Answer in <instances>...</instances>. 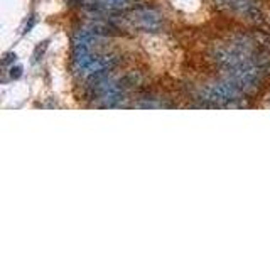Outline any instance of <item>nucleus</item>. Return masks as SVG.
<instances>
[{
	"mask_svg": "<svg viewBox=\"0 0 270 253\" xmlns=\"http://www.w3.org/2000/svg\"><path fill=\"white\" fill-rule=\"evenodd\" d=\"M130 20L134 22L137 27L144 29V31H151V32H155L162 27V17H160L159 12L155 10H151V9H138L135 10L130 17Z\"/></svg>",
	"mask_w": 270,
	"mask_h": 253,
	"instance_id": "obj_2",
	"label": "nucleus"
},
{
	"mask_svg": "<svg viewBox=\"0 0 270 253\" xmlns=\"http://www.w3.org/2000/svg\"><path fill=\"white\" fill-rule=\"evenodd\" d=\"M46 47H47V42L42 44V47L39 46L38 49H36V53H34V61H38V59H39V54H42V53H44V49H46Z\"/></svg>",
	"mask_w": 270,
	"mask_h": 253,
	"instance_id": "obj_5",
	"label": "nucleus"
},
{
	"mask_svg": "<svg viewBox=\"0 0 270 253\" xmlns=\"http://www.w3.org/2000/svg\"><path fill=\"white\" fill-rule=\"evenodd\" d=\"M221 3H226V7L240 14H245V16H251L257 10L255 0H221Z\"/></svg>",
	"mask_w": 270,
	"mask_h": 253,
	"instance_id": "obj_3",
	"label": "nucleus"
},
{
	"mask_svg": "<svg viewBox=\"0 0 270 253\" xmlns=\"http://www.w3.org/2000/svg\"><path fill=\"white\" fill-rule=\"evenodd\" d=\"M16 53H10V54H7V56H5V59H3V63H5V64H9L10 63V61H12V59H16Z\"/></svg>",
	"mask_w": 270,
	"mask_h": 253,
	"instance_id": "obj_6",
	"label": "nucleus"
},
{
	"mask_svg": "<svg viewBox=\"0 0 270 253\" xmlns=\"http://www.w3.org/2000/svg\"><path fill=\"white\" fill-rule=\"evenodd\" d=\"M201 95L204 100H208V101L223 103V101L236 100V97H238V86L233 81L208 84V86H204L201 90Z\"/></svg>",
	"mask_w": 270,
	"mask_h": 253,
	"instance_id": "obj_1",
	"label": "nucleus"
},
{
	"mask_svg": "<svg viewBox=\"0 0 270 253\" xmlns=\"http://www.w3.org/2000/svg\"><path fill=\"white\" fill-rule=\"evenodd\" d=\"M20 76H22V66H12V68H10V78L17 79V78H20Z\"/></svg>",
	"mask_w": 270,
	"mask_h": 253,
	"instance_id": "obj_4",
	"label": "nucleus"
}]
</instances>
